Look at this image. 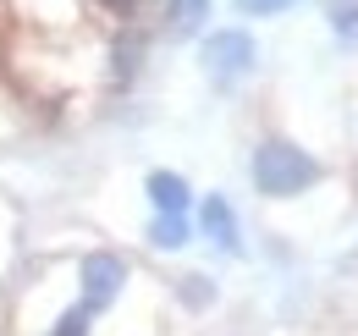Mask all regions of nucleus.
I'll return each instance as SVG.
<instances>
[{"instance_id": "f257e3e1", "label": "nucleus", "mask_w": 358, "mask_h": 336, "mask_svg": "<svg viewBox=\"0 0 358 336\" xmlns=\"http://www.w3.org/2000/svg\"><path fill=\"white\" fill-rule=\"evenodd\" d=\"M248 176H254V188L265 199H298L320 182V160L309 149H298L292 138H265L248 155Z\"/></svg>"}, {"instance_id": "f03ea898", "label": "nucleus", "mask_w": 358, "mask_h": 336, "mask_svg": "<svg viewBox=\"0 0 358 336\" xmlns=\"http://www.w3.org/2000/svg\"><path fill=\"white\" fill-rule=\"evenodd\" d=\"M199 66H204V78L215 88H237L243 78H254L259 44H254L248 28H215V34H204V44H199Z\"/></svg>"}, {"instance_id": "7ed1b4c3", "label": "nucleus", "mask_w": 358, "mask_h": 336, "mask_svg": "<svg viewBox=\"0 0 358 336\" xmlns=\"http://www.w3.org/2000/svg\"><path fill=\"white\" fill-rule=\"evenodd\" d=\"M127 259L116 248H94V253H83V265H78V287H83V309L89 314H99V309H110L116 298L127 293Z\"/></svg>"}, {"instance_id": "20e7f679", "label": "nucleus", "mask_w": 358, "mask_h": 336, "mask_svg": "<svg viewBox=\"0 0 358 336\" xmlns=\"http://www.w3.org/2000/svg\"><path fill=\"white\" fill-rule=\"evenodd\" d=\"M143 61H149V34H143L138 22L116 28L110 44H105V78H110L116 88H133L138 72H143Z\"/></svg>"}, {"instance_id": "39448f33", "label": "nucleus", "mask_w": 358, "mask_h": 336, "mask_svg": "<svg viewBox=\"0 0 358 336\" xmlns=\"http://www.w3.org/2000/svg\"><path fill=\"white\" fill-rule=\"evenodd\" d=\"M199 232L221 253H243V226H237V210H231L226 193H204L199 199Z\"/></svg>"}, {"instance_id": "423d86ee", "label": "nucleus", "mask_w": 358, "mask_h": 336, "mask_svg": "<svg viewBox=\"0 0 358 336\" xmlns=\"http://www.w3.org/2000/svg\"><path fill=\"white\" fill-rule=\"evenodd\" d=\"M149 11L166 39H199L210 28V0H155Z\"/></svg>"}, {"instance_id": "0eeeda50", "label": "nucleus", "mask_w": 358, "mask_h": 336, "mask_svg": "<svg viewBox=\"0 0 358 336\" xmlns=\"http://www.w3.org/2000/svg\"><path fill=\"white\" fill-rule=\"evenodd\" d=\"M143 193H149L155 215H187L193 210V188H187L182 171H149L143 176Z\"/></svg>"}, {"instance_id": "6e6552de", "label": "nucleus", "mask_w": 358, "mask_h": 336, "mask_svg": "<svg viewBox=\"0 0 358 336\" xmlns=\"http://www.w3.org/2000/svg\"><path fill=\"white\" fill-rule=\"evenodd\" d=\"M193 243V220L187 215H155L149 220V248H160V253H177Z\"/></svg>"}, {"instance_id": "1a4fd4ad", "label": "nucleus", "mask_w": 358, "mask_h": 336, "mask_svg": "<svg viewBox=\"0 0 358 336\" xmlns=\"http://www.w3.org/2000/svg\"><path fill=\"white\" fill-rule=\"evenodd\" d=\"M83 6H94L99 17H110L116 28H127V22H138V17H149L155 0H83Z\"/></svg>"}, {"instance_id": "9d476101", "label": "nucleus", "mask_w": 358, "mask_h": 336, "mask_svg": "<svg viewBox=\"0 0 358 336\" xmlns=\"http://www.w3.org/2000/svg\"><path fill=\"white\" fill-rule=\"evenodd\" d=\"M331 34L342 44H358V0H331Z\"/></svg>"}, {"instance_id": "9b49d317", "label": "nucleus", "mask_w": 358, "mask_h": 336, "mask_svg": "<svg viewBox=\"0 0 358 336\" xmlns=\"http://www.w3.org/2000/svg\"><path fill=\"white\" fill-rule=\"evenodd\" d=\"M231 6H237V17H287L303 0H231Z\"/></svg>"}, {"instance_id": "f8f14e48", "label": "nucleus", "mask_w": 358, "mask_h": 336, "mask_svg": "<svg viewBox=\"0 0 358 336\" xmlns=\"http://www.w3.org/2000/svg\"><path fill=\"white\" fill-rule=\"evenodd\" d=\"M182 303L187 309H204V303H215V287H210V276H182Z\"/></svg>"}, {"instance_id": "ddd939ff", "label": "nucleus", "mask_w": 358, "mask_h": 336, "mask_svg": "<svg viewBox=\"0 0 358 336\" xmlns=\"http://www.w3.org/2000/svg\"><path fill=\"white\" fill-rule=\"evenodd\" d=\"M89 320H94V314L78 303V309H66V314L55 320V331H50V336H89Z\"/></svg>"}]
</instances>
